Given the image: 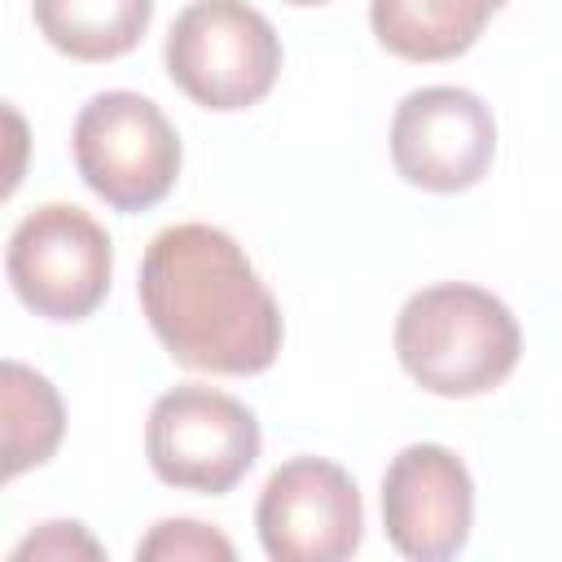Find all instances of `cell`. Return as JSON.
<instances>
[{
	"instance_id": "3957f363",
	"label": "cell",
	"mask_w": 562,
	"mask_h": 562,
	"mask_svg": "<svg viewBox=\"0 0 562 562\" xmlns=\"http://www.w3.org/2000/svg\"><path fill=\"white\" fill-rule=\"evenodd\" d=\"M162 61L193 105L233 114L272 92L281 75V35L246 0H193L176 13Z\"/></svg>"
},
{
	"instance_id": "9c48e42d",
	"label": "cell",
	"mask_w": 562,
	"mask_h": 562,
	"mask_svg": "<svg viewBox=\"0 0 562 562\" xmlns=\"http://www.w3.org/2000/svg\"><path fill=\"white\" fill-rule=\"evenodd\" d=\"M382 527L395 553L443 562L470 544L474 479L443 443H408L382 474Z\"/></svg>"
},
{
	"instance_id": "7c38bea8",
	"label": "cell",
	"mask_w": 562,
	"mask_h": 562,
	"mask_svg": "<svg viewBox=\"0 0 562 562\" xmlns=\"http://www.w3.org/2000/svg\"><path fill=\"white\" fill-rule=\"evenodd\" d=\"M0 408H4V479H18L57 452L66 435V408L57 386L22 360L0 364Z\"/></svg>"
},
{
	"instance_id": "7a4b0ae2",
	"label": "cell",
	"mask_w": 562,
	"mask_h": 562,
	"mask_svg": "<svg viewBox=\"0 0 562 562\" xmlns=\"http://www.w3.org/2000/svg\"><path fill=\"white\" fill-rule=\"evenodd\" d=\"M522 356V329L505 299L470 281H439L395 316V360L430 395L474 400L496 391Z\"/></svg>"
},
{
	"instance_id": "4fadbf2b",
	"label": "cell",
	"mask_w": 562,
	"mask_h": 562,
	"mask_svg": "<svg viewBox=\"0 0 562 562\" xmlns=\"http://www.w3.org/2000/svg\"><path fill=\"white\" fill-rule=\"evenodd\" d=\"M140 562H233L237 549L224 531L198 518H162L136 544Z\"/></svg>"
},
{
	"instance_id": "30bf717a",
	"label": "cell",
	"mask_w": 562,
	"mask_h": 562,
	"mask_svg": "<svg viewBox=\"0 0 562 562\" xmlns=\"http://www.w3.org/2000/svg\"><path fill=\"white\" fill-rule=\"evenodd\" d=\"M509 0H369L378 44L404 61H452Z\"/></svg>"
},
{
	"instance_id": "277c9868",
	"label": "cell",
	"mask_w": 562,
	"mask_h": 562,
	"mask_svg": "<svg viewBox=\"0 0 562 562\" xmlns=\"http://www.w3.org/2000/svg\"><path fill=\"white\" fill-rule=\"evenodd\" d=\"M70 149L83 184L123 215L158 206L180 176V136L171 119L127 88L97 92L75 114Z\"/></svg>"
},
{
	"instance_id": "6da1fadb",
	"label": "cell",
	"mask_w": 562,
	"mask_h": 562,
	"mask_svg": "<svg viewBox=\"0 0 562 562\" xmlns=\"http://www.w3.org/2000/svg\"><path fill=\"white\" fill-rule=\"evenodd\" d=\"M140 312L162 351L198 373L255 378L281 356V307L250 255L215 224H171L140 255Z\"/></svg>"
},
{
	"instance_id": "9a60e30c",
	"label": "cell",
	"mask_w": 562,
	"mask_h": 562,
	"mask_svg": "<svg viewBox=\"0 0 562 562\" xmlns=\"http://www.w3.org/2000/svg\"><path fill=\"white\" fill-rule=\"evenodd\" d=\"M285 4H299V9H307V4H329V0H285Z\"/></svg>"
},
{
	"instance_id": "8992f818",
	"label": "cell",
	"mask_w": 562,
	"mask_h": 562,
	"mask_svg": "<svg viewBox=\"0 0 562 562\" xmlns=\"http://www.w3.org/2000/svg\"><path fill=\"white\" fill-rule=\"evenodd\" d=\"M259 417L215 386H171L145 422V457L158 483L202 496L233 492L259 461Z\"/></svg>"
},
{
	"instance_id": "52a82bcc",
	"label": "cell",
	"mask_w": 562,
	"mask_h": 562,
	"mask_svg": "<svg viewBox=\"0 0 562 562\" xmlns=\"http://www.w3.org/2000/svg\"><path fill=\"white\" fill-rule=\"evenodd\" d=\"M255 527L272 562H342L364 540L360 487L338 461L290 457L268 474Z\"/></svg>"
},
{
	"instance_id": "5b68a950",
	"label": "cell",
	"mask_w": 562,
	"mask_h": 562,
	"mask_svg": "<svg viewBox=\"0 0 562 562\" xmlns=\"http://www.w3.org/2000/svg\"><path fill=\"white\" fill-rule=\"evenodd\" d=\"M4 272L22 307L44 321L75 325L105 303L114 246L88 211L70 202H44L26 211L9 233Z\"/></svg>"
},
{
	"instance_id": "ba28073f",
	"label": "cell",
	"mask_w": 562,
	"mask_h": 562,
	"mask_svg": "<svg viewBox=\"0 0 562 562\" xmlns=\"http://www.w3.org/2000/svg\"><path fill=\"white\" fill-rule=\"evenodd\" d=\"M496 158L492 105L457 83L413 88L391 119V162L426 193L474 189Z\"/></svg>"
},
{
	"instance_id": "8fae6325",
	"label": "cell",
	"mask_w": 562,
	"mask_h": 562,
	"mask_svg": "<svg viewBox=\"0 0 562 562\" xmlns=\"http://www.w3.org/2000/svg\"><path fill=\"white\" fill-rule=\"evenodd\" d=\"M40 35L75 61H114L132 53L154 18V0H31Z\"/></svg>"
},
{
	"instance_id": "5bb4252c",
	"label": "cell",
	"mask_w": 562,
	"mask_h": 562,
	"mask_svg": "<svg viewBox=\"0 0 562 562\" xmlns=\"http://www.w3.org/2000/svg\"><path fill=\"white\" fill-rule=\"evenodd\" d=\"M105 549L88 536L83 522H40L26 540L13 544V562H31V558H53V562H66V558H101Z\"/></svg>"
}]
</instances>
